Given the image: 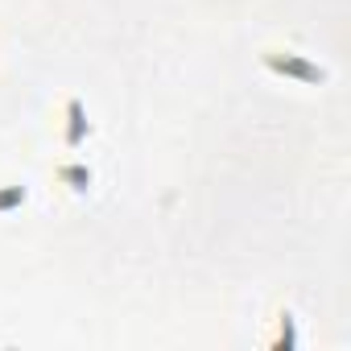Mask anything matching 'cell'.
<instances>
[{"label":"cell","instance_id":"277c9868","mask_svg":"<svg viewBox=\"0 0 351 351\" xmlns=\"http://www.w3.org/2000/svg\"><path fill=\"white\" fill-rule=\"evenodd\" d=\"M29 203V182H5L0 186V215H13Z\"/></svg>","mask_w":351,"mask_h":351},{"label":"cell","instance_id":"7a4b0ae2","mask_svg":"<svg viewBox=\"0 0 351 351\" xmlns=\"http://www.w3.org/2000/svg\"><path fill=\"white\" fill-rule=\"evenodd\" d=\"M91 132H95V128H91V120H87L83 99H66V108H62V149H71V153L83 149Z\"/></svg>","mask_w":351,"mask_h":351},{"label":"cell","instance_id":"6da1fadb","mask_svg":"<svg viewBox=\"0 0 351 351\" xmlns=\"http://www.w3.org/2000/svg\"><path fill=\"white\" fill-rule=\"evenodd\" d=\"M261 66L273 79H285V83H298V87H326L330 83V71L322 62H314L310 54L293 50V46H269V50H261Z\"/></svg>","mask_w":351,"mask_h":351},{"label":"cell","instance_id":"5b68a950","mask_svg":"<svg viewBox=\"0 0 351 351\" xmlns=\"http://www.w3.org/2000/svg\"><path fill=\"white\" fill-rule=\"evenodd\" d=\"M293 347H298V318H293V310H281V314H277L273 351H293Z\"/></svg>","mask_w":351,"mask_h":351},{"label":"cell","instance_id":"3957f363","mask_svg":"<svg viewBox=\"0 0 351 351\" xmlns=\"http://www.w3.org/2000/svg\"><path fill=\"white\" fill-rule=\"evenodd\" d=\"M54 182L66 186L71 195H91V186H95V169H91L87 161H66V165L54 169Z\"/></svg>","mask_w":351,"mask_h":351}]
</instances>
